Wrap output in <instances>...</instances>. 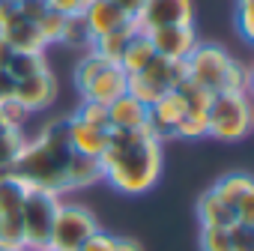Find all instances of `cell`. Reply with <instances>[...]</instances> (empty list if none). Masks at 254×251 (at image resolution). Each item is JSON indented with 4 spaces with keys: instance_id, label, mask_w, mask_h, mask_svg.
I'll return each instance as SVG.
<instances>
[{
    "instance_id": "26",
    "label": "cell",
    "mask_w": 254,
    "mask_h": 251,
    "mask_svg": "<svg viewBox=\"0 0 254 251\" xmlns=\"http://www.w3.org/2000/svg\"><path fill=\"white\" fill-rule=\"evenodd\" d=\"M24 144H27V138H24L21 129L0 132V171H9L12 174V162H15V156L21 153Z\"/></svg>"
},
{
    "instance_id": "10",
    "label": "cell",
    "mask_w": 254,
    "mask_h": 251,
    "mask_svg": "<svg viewBox=\"0 0 254 251\" xmlns=\"http://www.w3.org/2000/svg\"><path fill=\"white\" fill-rule=\"evenodd\" d=\"M57 96H60V84H57L54 72L45 69V72L30 75V78H24V81H15V96H12V99H15L27 114H36V111L51 108V105L57 102Z\"/></svg>"
},
{
    "instance_id": "32",
    "label": "cell",
    "mask_w": 254,
    "mask_h": 251,
    "mask_svg": "<svg viewBox=\"0 0 254 251\" xmlns=\"http://www.w3.org/2000/svg\"><path fill=\"white\" fill-rule=\"evenodd\" d=\"M0 117H3V123H6V129H24V123H27V111L12 99V102H3L0 105Z\"/></svg>"
},
{
    "instance_id": "17",
    "label": "cell",
    "mask_w": 254,
    "mask_h": 251,
    "mask_svg": "<svg viewBox=\"0 0 254 251\" xmlns=\"http://www.w3.org/2000/svg\"><path fill=\"white\" fill-rule=\"evenodd\" d=\"M153 57H156V51H153V42H150L147 30H138V33L129 39V45L123 48V54H120L117 66H120L126 75H135V72H141Z\"/></svg>"
},
{
    "instance_id": "37",
    "label": "cell",
    "mask_w": 254,
    "mask_h": 251,
    "mask_svg": "<svg viewBox=\"0 0 254 251\" xmlns=\"http://www.w3.org/2000/svg\"><path fill=\"white\" fill-rule=\"evenodd\" d=\"M111 3L123 12V15H129L132 21L141 15V9H144V3H147V0H111Z\"/></svg>"
},
{
    "instance_id": "5",
    "label": "cell",
    "mask_w": 254,
    "mask_h": 251,
    "mask_svg": "<svg viewBox=\"0 0 254 251\" xmlns=\"http://www.w3.org/2000/svg\"><path fill=\"white\" fill-rule=\"evenodd\" d=\"M96 230H102V227L87 206L60 200V206L54 212L51 236H48V251H78Z\"/></svg>"
},
{
    "instance_id": "29",
    "label": "cell",
    "mask_w": 254,
    "mask_h": 251,
    "mask_svg": "<svg viewBox=\"0 0 254 251\" xmlns=\"http://www.w3.org/2000/svg\"><path fill=\"white\" fill-rule=\"evenodd\" d=\"M233 21H236L239 36L245 42H251L254 39V0H236V15H233Z\"/></svg>"
},
{
    "instance_id": "6",
    "label": "cell",
    "mask_w": 254,
    "mask_h": 251,
    "mask_svg": "<svg viewBox=\"0 0 254 251\" xmlns=\"http://www.w3.org/2000/svg\"><path fill=\"white\" fill-rule=\"evenodd\" d=\"M230 63H233V57L227 48H221L215 42H197V48L186 57V81H191L215 96L224 90Z\"/></svg>"
},
{
    "instance_id": "38",
    "label": "cell",
    "mask_w": 254,
    "mask_h": 251,
    "mask_svg": "<svg viewBox=\"0 0 254 251\" xmlns=\"http://www.w3.org/2000/svg\"><path fill=\"white\" fill-rule=\"evenodd\" d=\"M12 96H15V78L6 69H0V105L12 102Z\"/></svg>"
},
{
    "instance_id": "22",
    "label": "cell",
    "mask_w": 254,
    "mask_h": 251,
    "mask_svg": "<svg viewBox=\"0 0 254 251\" xmlns=\"http://www.w3.org/2000/svg\"><path fill=\"white\" fill-rule=\"evenodd\" d=\"M45 69H48L45 51H15L12 60H9V66H6V72H9L15 81H24V78L39 75V72H45Z\"/></svg>"
},
{
    "instance_id": "24",
    "label": "cell",
    "mask_w": 254,
    "mask_h": 251,
    "mask_svg": "<svg viewBox=\"0 0 254 251\" xmlns=\"http://www.w3.org/2000/svg\"><path fill=\"white\" fill-rule=\"evenodd\" d=\"M105 66H108V60H102L96 51H84V54L78 57V63H75V90L84 93V90L93 84V78H96Z\"/></svg>"
},
{
    "instance_id": "23",
    "label": "cell",
    "mask_w": 254,
    "mask_h": 251,
    "mask_svg": "<svg viewBox=\"0 0 254 251\" xmlns=\"http://www.w3.org/2000/svg\"><path fill=\"white\" fill-rule=\"evenodd\" d=\"M27 188L9 174V177H0V218L3 215H18L21 203H24Z\"/></svg>"
},
{
    "instance_id": "31",
    "label": "cell",
    "mask_w": 254,
    "mask_h": 251,
    "mask_svg": "<svg viewBox=\"0 0 254 251\" xmlns=\"http://www.w3.org/2000/svg\"><path fill=\"white\" fill-rule=\"evenodd\" d=\"M63 15L60 12H54V9H48L39 21H36V27H39V33H42V39L48 42V45H54V42H60V33H63Z\"/></svg>"
},
{
    "instance_id": "13",
    "label": "cell",
    "mask_w": 254,
    "mask_h": 251,
    "mask_svg": "<svg viewBox=\"0 0 254 251\" xmlns=\"http://www.w3.org/2000/svg\"><path fill=\"white\" fill-rule=\"evenodd\" d=\"M147 126V105L132 99L129 93H123L108 105V129L111 132H132Z\"/></svg>"
},
{
    "instance_id": "7",
    "label": "cell",
    "mask_w": 254,
    "mask_h": 251,
    "mask_svg": "<svg viewBox=\"0 0 254 251\" xmlns=\"http://www.w3.org/2000/svg\"><path fill=\"white\" fill-rule=\"evenodd\" d=\"M60 206L57 194L48 191H27L21 203V230H24V245L27 251H48V236L54 224V212Z\"/></svg>"
},
{
    "instance_id": "40",
    "label": "cell",
    "mask_w": 254,
    "mask_h": 251,
    "mask_svg": "<svg viewBox=\"0 0 254 251\" xmlns=\"http://www.w3.org/2000/svg\"><path fill=\"white\" fill-rule=\"evenodd\" d=\"M117 251H141V245L135 239H120L117 242Z\"/></svg>"
},
{
    "instance_id": "35",
    "label": "cell",
    "mask_w": 254,
    "mask_h": 251,
    "mask_svg": "<svg viewBox=\"0 0 254 251\" xmlns=\"http://www.w3.org/2000/svg\"><path fill=\"white\" fill-rule=\"evenodd\" d=\"M90 0H48V6L54 12H60L63 18H72V15H84Z\"/></svg>"
},
{
    "instance_id": "8",
    "label": "cell",
    "mask_w": 254,
    "mask_h": 251,
    "mask_svg": "<svg viewBox=\"0 0 254 251\" xmlns=\"http://www.w3.org/2000/svg\"><path fill=\"white\" fill-rule=\"evenodd\" d=\"M147 36H150V42H153L156 57H165V60H174V63H177V60H186V57L197 48V42H200L194 24L156 27V30H147Z\"/></svg>"
},
{
    "instance_id": "2",
    "label": "cell",
    "mask_w": 254,
    "mask_h": 251,
    "mask_svg": "<svg viewBox=\"0 0 254 251\" xmlns=\"http://www.w3.org/2000/svg\"><path fill=\"white\" fill-rule=\"evenodd\" d=\"M72 144L66 132V120H48L39 135L21 147V153L12 162V177L27 188V191H48L63 197L69 191L66 183V168L72 159Z\"/></svg>"
},
{
    "instance_id": "12",
    "label": "cell",
    "mask_w": 254,
    "mask_h": 251,
    "mask_svg": "<svg viewBox=\"0 0 254 251\" xmlns=\"http://www.w3.org/2000/svg\"><path fill=\"white\" fill-rule=\"evenodd\" d=\"M66 132H69V144H72V153L78 156H93L99 159L111 141V129H102V126H90L84 120H78L75 114L66 117Z\"/></svg>"
},
{
    "instance_id": "30",
    "label": "cell",
    "mask_w": 254,
    "mask_h": 251,
    "mask_svg": "<svg viewBox=\"0 0 254 251\" xmlns=\"http://www.w3.org/2000/svg\"><path fill=\"white\" fill-rule=\"evenodd\" d=\"M75 117L84 120V123H90V126H102V129H108V105H99V102H87V99H81Z\"/></svg>"
},
{
    "instance_id": "1",
    "label": "cell",
    "mask_w": 254,
    "mask_h": 251,
    "mask_svg": "<svg viewBox=\"0 0 254 251\" xmlns=\"http://www.w3.org/2000/svg\"><path fill=\"white\" fill-rule=\"evenodd\" d=\"M102 162V183L120 194H147L162 177V141L147 129L111 132Z\"/></svg>"
},
{
    "instance_id": "9",
    "label": "cell",
    "mask_w": 254,
    "mask_h": 251,
    "mask_svg": "<svg viewBox=\"0 0 254 251\" xmlns=\"http://www.w3.org/2000/svg\"><path fill=\"white\" fill-rule=\"evenodd\" d=\"M135 21L141 30H156V27H171V24H194V0H147Z\"/></svg>"
},
{
    "instance_id": "33",
    "label": "cell",
    "mask_w": 254,
    "mask_h": 251,
    "mask_svg": "<svg viewBox=\"0 0 254 251\" xmlns=\"http://www.w3.org/2000/svg\"><path fill=\"white\" fill-rule=\"evenodd\" d=\"M117 242H120V236H111L108 230H96L78 251H117Z\"/></svg>"
},
{
    "instance_id": "21",
    "label": "cell",
    "mask_w": 254,
    "mask_h": 251,
    "mask_svg": "<svg viewBox=\"0 0 254 251\" xmlns=\"http://www.w3.org/2000/svg\"><path fill=\"white\" fill-rule=\"evenodd\" d=\"M60 45H66L69 51H78V54L93 51V33H90V27L84 24V18H81V15H72V18H66V21H63Z\"/></svg>"
},
{
    "instance_id": "14",
    "label": "cell",
    "mask_w": 254,
    "mask_h": 251,
    "mask_svg": "<svg viewBox=\"0 0 254 251\" xmlns=\"http://www.w3.org/2000/svg\"><path fill=\"white\" fill-rule=\"evenodd\" d=\"M126 81H129V75H126L117 63H108V66L93 78V84L81 93V99L99 102V105H111L114 99H120V96L126 93Z\"/></svg>"
},
{
    "instance_id": "19",
    "label": "cell",
    "mask_w": 254,
    "mask_h": 251,
    "mask_svg": "<svg viewBox=\"0 0 254 251\" xmlns=\"http://www.w3.org/2000/svg\"><path fill=\"white\" fill-rule=\"evenodd\" d=\"M138 30H141V27H138V21H129V24H123V27H117V30H111V33H105V36L93 39V51H96L102 60L117 63V60H120V54H123V48L129 45V39H132Z\"/></svg>"
},
{
    "instance_id": "3",
    "label": "cell",
    "mask_w": 254,
    "mask_h": 251,
    "mask_svg": "<svg viewBox=\"0 0 254 251\" xmlns=\"http://www.w3.org/2000/svg\"><path fill=\"white\" fill-rule=\"evenodd\" d=\"M183 81H186V60L174 63V60H165V57H153L141 72L129 75V81H126V93L150 108L159 96H165L168 90L180 87Z\"/></svg>"
},
{
    "instance_id": "27",
    "label": "cell",
    "mask_w": 254,
    "mask_h": 251,
    "mask_svg": "<svg viewBox=\"0 0 254 251\" xmlns=\"http://www.w3.org/2000/svg\"><path fill=\"white\" fill-rule=\"evenodd\" d=\"M206 132H209V114H194V111H186V114H183V120L177 123L174 138L194 141V138H206Z\"/></svg>"
},
{
    "instance_id": "15",
    "label": "cell",
    "mask_w": 254,
    "mask_h": 251,
    "mask_svg": "<svg viewBox=\"0 0 254 251\" xmlns=\"http://www.w3.org/2000/svg\"><path fill=\"white\" fill-rule=\"evenodd\" d=\"M81 18H84V24L90 27L93 39H99V36H105V33H111V30H117V27H123V24L132 21L129 15H123V12L111 3V0H90Z\"/></svg>"
},
{
    "instance_id": "11",
    "label": "cell",
    "mask_w": 254,
    "mask_h": 251,
    "mask_svg": "<svg viewBox=\"0 0 254 251\" xmlns=\"http://www.w3.org/2000/svg\"><path fill=\"white\" fill-rule=\"evenodd\" d=\"M186 114V99L180 90H168L165 96H159L150 108H147V129L165 141V138H174L177 132V123L183 120Z\"/></svg>"
},
{
    "instance_id": "28",
    "label": "cell",
    "mask_w": 254,
    "mask_h": 251,
    "mask_svg": "<svg viewBox=\"0 0 254 251\" xmlns=\"http://www.w3.org/2000/svg\"><path fill=\"white\" fill-rule=\"evenodd\" d=\"M200 251H233V236L227 227H200Z\"/></svg>"
},
{
    "instance_id": "25",
    "label": "cell",
    "mask_w": 254,
    "mask_h": 251,
    "mask_svg": "<svg viewBox=\"0 0 254 251\" xmlns=\"http://www.w3.org/2000/svg\"><path fill=\"white\" fill-rule=\"evenodd\" d=\"M0 251H27L21 215H3L0 218Z\"/></svg>"
},
{
    "instance_id": "20",
    "label": "cell",
    "mask_w": 254,
    "mask_h": 251,
    "mask_svg": "<svg viewBox=\"0 0 254 251\" xmlns=\"http://www.w3.org/2000/svg\"><path fill=\"white\" fill-rule=\"evenodd\" d=\"M212 191H215L224 203L239 206L248 194H254V183H251L248 174H227V177H221V180L212 186Z\"/></svg>"
},
{
    "instance_id": "18",
    "label": "cell",
    "mask_w": 254,
    "mask_h": 251,
    "mask_svg": "<svg viewBox=\"0 0 254 251\" xmlns=\"http://www.w3.org/2000/svg\"><path fill=\"white\" fill-rule=\"evenodd\" d=\"M66 183H69V191H81V188H90L96 183H102V162L93 159V156H72L69 159V168H66Z\"/></svg>"
},
{
    "instance_id": "39",
    "label": "cell",
    "mask_w": 254,
    "mask_h": 251,
    "mask_svg": "<svg viewBox=\"0 0 254 251\" xmlns=\"http://www.w3.org/2000/svg\"><path fill=\"white\" fill-rule=\"evenodd\" d=\"M12 54H15V51H12V45H9L3 36H0V69H6V66H9Z\"/></svg>"
},
{
    "instance_id": "16",
    "label": "cell",
    "mask_w": 254,
    "mask_h": 251,
    "mask_svg": "<svg viewBox=\"0 0 254 251\" xmlns=\"http://www.w3.org/2000/svg\"><path fill=\"white\" fill-rule=\"evenodd\" d=\"M197 221L200 227H236L239 224V215H236V206L224 203L212 188H206L200 197H197Z\"/></svg>"
},
{
    "instance_id": "34",
    "label": "cell",
    "mask_w": 254,
    "mask_h": 251,
    "mask_svg": "<svg viewBox=\"0 0 254 251\" xmlns=\"http://www.w3.org/2000/svg\"><path fill=\"white\" fill-rule=\"evenodd\" d=\"M230 236H233V251H254V227L236 224L230 227Z\"/></svg>"
},
{
    "instance_id": "41",
    "label": "cell",
    "mask_w": 254,
    "mask_h": 251,
    "mask_svg": "<svg viewBox=\"0 0 254 251\" xmlns=\"http://www.w3.org/2000/svg\"><path fill=\"white\" fill-rule=\"evenodd\" d=\"M3 3H12V6H18V3H24V0H3Z\"/></svg>"
},
{
    "instance_id": "4",
    "label": "cell",
    "mask_w": 254,
    "mask_h": 251,
    "mask_svg": "<svg viewBox=\"0 0 254 251\" xmlns=\"http://www.w3.org/2000/svg\"><path fill=\"white\" fill-rule=\"evenodd\" d=\"M251 132V102L242 93H215L209 105V132L218 141H242Z\"/></svg>"
},
{
    "instance_id": "36",
    "label": "cell",
    "mask_w": 254,
    "mask_h": 251,
    "mask_svg": "<svg viewBox=\"0 0 254 251\" xmlns=\"http://www.w3.org/2000/svg\"><path fill=\"white\" fill-rule=\"evenodd\" d=\"M48 9H51V6H48V0H24V3H18V12H21L27 21H33V24H36Z\"/></svg>"
}]
</instances>
